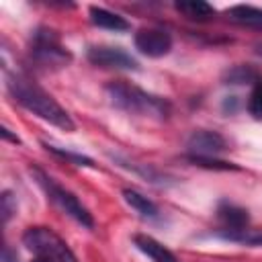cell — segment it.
I'll use <instances>...</instances> for the list:
<instances>
[{
	"label": "cell",
	"instance_id": "obj_1",
	"mask_svg": "<svg viewBox=\"0 0 262 262\" xmlns=\"http://www.w3.org/2000/svg\"><path fill=\"white\" fill-rule=\"evenodd\" d=\"M6 88H8V94L23 108L31 111L39 119H43V121H47V123H51L63 131L76 129V123L72 121L70 113L31 78H27L23 74H10L6 78Z\"/></svg>",
	"mask_w": 262,
	"mask_h": 262
},
{
	"label": "cell",
	"instance_id": "obj_23",
	"mask_svg": "<svg viewBox=\"0 0 262 262\" xmlns=\"http://www.w3.org/2000/svg\"><path fill=\"white\" fill-rule=\"evenodd\" d=\"M0 133H2V137H4V139H8V141H12V143H20V139H18L16 135H12L8 127H2V129H0Z\"/></svg>",
	"mask_w": 262,
	"mask_h": 262
},
{
	"label": "cell",
	"instance_id": "obj_18",
	"mask_svg": "<svg viewBox=\"0 0 262 262\" xmlns=\"http://www.w3.org/2000/svg\"><path fill=\"white\" fill-rule=\"evenodd\" d=\"M47 151H51L53 156L61 158V160H68L70 164H76V166H86V168H94V162L82 154H76V151H68V149H61L57 145H51V143H43Z\"/></svg>",
	"mask_w": 262,
	"mask_h": 262
},
{
	"label": "cell",
	"instance_id": "obj_6",
	"mask_svg": "<svg viewBox=\"0 0 262 262\" xmlns=\"http://www.w3.org/2000/svg\"><path fill=\"white\" fill-rule=\"evenodd\" d=\"M86 57L90 63L100 66V68H111V70H137L139 68L135 57H131L125 49L111 47V45H92L88 47Z\"/></svg>",
	"mask_w": 262,
	"mask_h": 262
},
{
	"label": "cell",
	"instance_id": "obj_25",
	"mask_svg": "<svg viewBox=\"0 0 262 262\" xmlns=\"http://www.w3.org/2000/svg\"><path fill=\"white\" fill-rule=\"evenodd\" d=\"M256 53H258V55H262V45H258V47H256Z\"/></svg>",
	"mask_w": 262,
	"mask_h": 262
},
{
	"label": "cell",
	"instance_id": "obj_8",
	"mask_svg": "<svg viewBox=\"0 0 262 262\" xmlns=\"http://www.w3.org/2000/svg\"><path fill=\"white\" fill-rule=\"evenodd\" d=\"M186 147H188V154H190V156L215 158L217 154H221L223 149H227V141H225L223 135H219L217 131L196 129V131H192V135L188 137Z\"/></svg>",
	"mask_w": 262,
	"mask_h": 262
},
{
	"label": "cell",
	"instance_id": "obj_20",
	"mask_svg": "<svg viewBox=\"0 0 262 262\" xmlns=\"http://www.w3.org/2000/svg\"><path fill=\"white\" fill-rule=\"evenodd\" d=\"M248 113L254 119L262 121V80H258L254 84V88H252V94L248 98Z\"/></svg>",
	"mask_w": 262,
	"mask_h": 262
},
{
	"label": "cell",
	"instance_id": "obj_10",
	"mask_svg": "<svg viewBox=\"0 0 262 262\" xmlns=\"http://www.w3.org/2000/svg\"><path fill=\"white\" fill-rule=\"evenodd\" d=\"M133 244L139 252H143L151 262H178V258L174 256V252H170L164 244H160L158 239H154L151 235L145 233H137L133 235Z\"/></svg>",
	"mask_w": 262,
	"mask_h": 262
},
{
	"label": "cell",
	"instance_id": "obj_14",
	"mask_svg": "<svg viewBox=\"0 0 262 262\" xmlns=\"http://www.w3.org/2000/svg\"><path fill=\"white\" fill-rule=\"evenodd\" d=\"M123 199H125V203H127L135 213H139L143 219H158V217H160V211H158L156 203L149 201L147 196H143L141 192H137V190H133V188H125V190H123Z\"/></svg>",
	"mask_w": 262,
	"mask_h": 262
},
{
	"label": "cell",
	"instance_id": "obj_17",
	"mask_svg": "<svg viewBox=\"0 0 262 262\" xmlns=\"http://www.w3.org/2000/svg\"><path fill=\"white\" fill-rule=\"evenodd\" d=\"M117 162H121V166L123 168H127V170H133L135 174H139V176H143V178H147L149 182H154V184H168V176L166 174H162V172H158L154 166H147V164H135V162H127V160H121V158H115Z\"/></svg>",
	"mask_w": 262,
	"mask_h": 262
},
{
	"label": "cell",
	"instance_id": "obj_5",
	"mask_svg": "<svg viewBox=\"0 0 262 262\" xmlns=\"http://www.w3.org/2000/svg\"><path fill=\"white\" fill-rule=\"evenodd\" d=\"M23 244L37 256H47L53 262H78L70 246L51 227H43V225L29 227L23 233Z\"/></svg>",
	"mask_w": 262,
	"mask_h": 262
},
{
	"label": "cell",
	"instance_id": "obj_19",
	"mask_svg": "<svg viewBox=\"0 0 262 262\" xmlns=\"http://www.w3.org/2000/svg\"><path fill=\"white\" fill-rule=\"evenodd\" d=\"M186 162H190L192 166H201L207 170H239L235 164L225 162V160H217V158H205V156H186Z\"/></svg>",
	"mask_w": 262,
	"mask_h": 262
},
{
	"label": "cell",
	"instance_id": "obj_3",
	"mask_svg": "<svg viewBox=\"0 0 262 262\" xmlns=\"http://www.w3.org/2000/svg\"><path fill=\"white\" fill-rule=\"evenodd\" d=\"M31 174H33V178L37 180V184L45 190L47 199H49L61 213H66L68 217H72L74 221H78L82 227H88V229L94 227V219H92L90 211L80 203V199H78L74 192H70L68 188L59 186L51 176H47V174H45L41 168H37V166L31 168Z\"/></svg>",
	"mask_w": 262,
	"mask_h": 262
},
{
	"label": "cell",
	"instance_id": "obj_9",
	"mask_svg": "<svg viewBox=\"0 0 262 262\" xmlns=\"http://www.w3.org/2000/svg\"><path fill=\"white\" fill-rule=\"evenodd\" d=\"M217 217L223 223L221 229H229V231H237V229H246L250 223V215L246 209L229 203V201H221L217 205Z\"/></svg>",
	"mask_w": 262,
	"mask_h": 262
},
{
	"label": "cell",
	"instance_id": "obj_7",
	"mask_svg": "<svg viewBox=\"0 0 262 262\" xmlns=\"http://www.w3.org/2000/svg\"><path fill=\"white\" fill-rule=\"evenodd\" d=\"M135 49L147 57H164L172 49V35L164 29H139L133 37Z\"/></svg>",
	"mask_w": 262,
	"mask_h": 262
},
{
	"label": "cell",
	"instance_id": "obj_15",
	"mask_svg": "<svg viewBox=\"0 0 262 262\" xmlns=\"http://www.w3.org/2000/svg\"><path fill=\"white\" fill-rule=\"evenodd\" d=\"M215 235L227 239V242H235L242 246H254V248H262V231L258 229H237V231H229V229H217Z\"/></svg>",
	"mask_w": 262,
	"mask_h": 262
},
{
	"label": "cell",
	"instance_id": "obj_12",
	"mask_svg": "<svg viewBox=\"0 0 262 262\" xmlns=\"http://www.w3.org/2000/svg\"><path fill=\"white\" fill-rule=\"evenodd\" d=\"M174 8L184 18L196 20V23H205V20H211L215 16V8L205 0H180L174 4Z\"/></svg>",
	"mask_w": 262,
	"mask_h": 262
},
{
	"label": "cell",
	"instance_id": "obj_11",
	"mask_svg": "<svg viewBox=\"0 0 262 262\" xmlns=\"http://www.w3.org/2000/svg\"><path fill=\"white\" fill-rule=\"evenodd\" d=\"M90 14V23L98 29H106V31H115V33H121V31H129V20L117 12H111L102 6H90L88 10Z\"/></svg>",
	"mask_w": 262,
	"mask_h": 262
},
{
	"label": "cell",
	"instance_id": "obj_4",
	"mask_svg": "<svg viewBox=\"0 0 262 262\" xmlns=\"http://www.w3.org/2000/svg\"><path fill=\"white\" fill-rule=\"evenodd\" d=\"M31 59L45 70H59L72 61V53L61 45L59 37L51 29H37L31 39Z\"/></svg>",
	"mask_w": 262,
	"mask_h": 262
},
{
	"label": "cell",
	"instance_id": "obj_22",
	"mask_svg": "<svg viewBox=\"0 0 262 262\" xmlns=\"http://www.w3.org/2000/svg\"><path fill=\"white\" fill-rule=\"evenodd\" d=\"M2 262H18V256H16V252H14L10 246H4V252H2Z\"/></svg>",
	"mask_w": 262,
	"mask_h": 262
},
{
	"label": "cell",
	"instance_id": "obj_16",
	"mask_svg": "<svg viewBox=\"0 0 262 262\" xmlns=\"http://www.w3.org/2000/svg\"><path fill=\"white\" fill-rule=\"evenodd\" d=\"M258 80H260V76L250 63L233 66L223 74V82L225 84H250V82H258Z\"/></svg>",
	"mask_w": 262,
	"mask_h": 262
},
{
	"label": "cell",
	"instance_id": "obj_24",
	"mask_svg": "<svg viewBox=\"0 0 262 262\" xmlns=\"http://www.w3.org/2000/svg\"><path fill=\"white\" fill-rule=\"evenodd\" d=\"M31 262H53L51 258H47V256H37V258H33Z\"/></svg>",
	"mask_w": 262,
	"mask_h": 262
},
{
	"label": "cell",
	"instance_id": "obj_13",
	"mask_svg": "<svg viewBox=\"0 0 262 262\" xmlns=\"http://www.w3.org/2000/svg\"><path fill=\"white\" fill-rule=\"evenodd\" d=\"M225 14H227V18H229L231 23L246 25V27H254V29H262V8H258V6L235 4V6L227 8Z\"/></svg>",
	"mask_w": 262,
	"mask_h": 262
},
{
	"label": "cell",
	"instance_id": "obj_2",
	"mask_svg": "<svg viewBox=\"0 0 262 262\" xmlns=\"http://www.w3.org/2000/svg\"><path fill=\"white\" fill-rule=\"evenodd\" d=\"M106 96L113 106L129 113V115H139L156 121H164L170 115V102L164 100L162 96H156L151 92L141 90L135 84H129L125 80H115L104 86Z\"/></svg>",
	"mask_w": 262,
	"mask_h": 262
},
{
	"label": "cell",
	"instance_id": "obj_21",
	"mask_svg": "<svg viewBox=\"0 0 262 262\" xmlns=\"http://www.w3.org/2000/svg\"><path fill=\"white\" fill-rule=\"evenodd\" d=\"M0 205H2V221L8 223L10 217L16 213V199L10 190H4L2 196H0Z\"/></svg>",
	"mask_w": 262,
	"mask_h": 262
}]
</instances>
